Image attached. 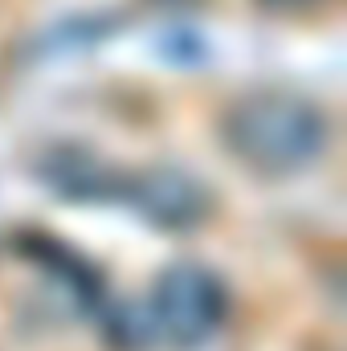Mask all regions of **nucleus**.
Listing matches in <instances>:
<instances>
[{"mask_svg":"<svg viewBox=\"0 0 347 351\" xmlns=\"http://www.w3.org/2000/svg\"><path fill=\"white\" fill-rule=\"evenodd\" d=\"M225 139L233 156L258 172H298L323 156L327 114L294 90H254L229 110Z\"/></svg>","mask_w":347,"mask_h":351,"instance_id":"f257e3e1","label":"nucleus"},{"mask_svg":"<svg viewBox=\"0 0 347 351\" xmlns=\"http://www.w3.org/2000/svg\"><path fill=\"white\" fill-rule=\"evenodd\" d=\"M225 319V286L204 265H172L156 282L152 323L176 348H200Z\"/></svg>","mask_w":347,"mask_h":351,"instance_id":"f03ea898","label":"nucleus"},{"mask_svg":"<svg viewBox=\"0 0 347 351\" xmlns=\"http://www.w3.org/2000/svg\"><path fill=\"white\" fill-rule=\"evenodd\" d=\"M123 200H131L147 221L164 225V229H192L204 213H208V196L204 188L184 172H143L123 184Z\"/></svg>","mask_w":347,"mask_h":351,"instance_id":"7ed1b4c3","label":"nucleus"},{"mask_svg":"<svg viewBox=\"0 0 347 351\" xmlns=\"http://www.w3.org/2000/svg\"><path fill=\"white\" fill-rule=\"evenodd\" d=\"M41 180L70 200H119L127 184V176H119L115 168H106L102 160H94L90 152H78V147L53 152L41 164Z\"/></svg>","mask_w":347,"mask_h":351,"instance_id":"20e7f679","label":"nucleus"},{"mask_svg":"<svg viewBox=\"0 0 347 351\" xmlns=\"http://www.w3.org/2000/svg\"><path fill=\"white\" fill-rule=\"evenodd\" d=\"M270 4H307V0H270Z\"/></svg>","mask_w":347,"mask_h":351,"instance_id":"39448f33","label":"nucleus"}]
</instances>
